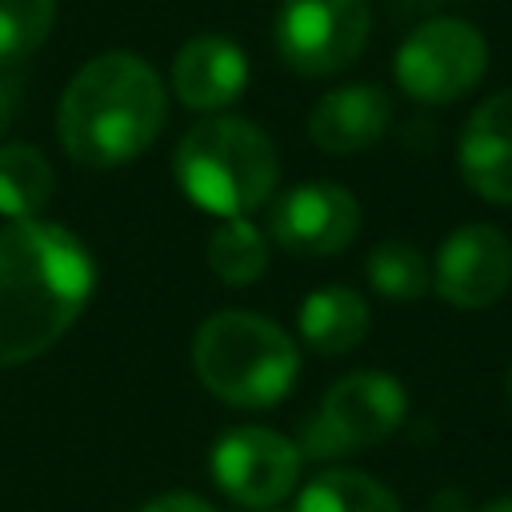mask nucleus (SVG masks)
<instances>
[{"instance_id": "1", "label": "nucleus", "mask_w": 512, "mask_h": 512, "mask_svg": "<svg viewBox=\"0 0 512 512\" xmlns=\"http://www.w3.org/2000/svg\"><path fill=\"white\" fill-rule=\"evenodd\" d=\"M96 288L92 252L52 220L0 228V368L44 356L88 308Z\"/></svg>"}, {"instance_id": "2", "label": "nucleus", "mask_w": 512, "mask_h": 512, "mask_svg": "<svg viewBox=\"0 0 512 512\" xmlns=\"http://www.w3.org/2000/svg\"><path fill=\"white\" fill-rule=\"evenodd\" d=\"M168 88L136 52L92 56L64 88L56 132L64 152L84 168L136 160L164 128Z\"/></svg>"}, {"instance_id": "3", "label": "nucleus", "mask_w": 512, "mask_h": 512, "mask_svg": "<svg viewBox=\"0 0 512 512\" xmlns=\"http://www.w3.org/2000/svg\"><path fill=\"white\" fill-rule=\"evenodd\" d=\"M172 176L196 208L228 220L268 204L280 180V160L268 132L252 120L208 116L180 136Z\"/></svg>"}, {"instance_id": "4", "label": "nucleus", "mask_w": 512, "mask_h": 512, "mask_svg": "<svg viewBox=\"0 0 512 512\" xmlns=\"http://www.w3.org/2000/svg\"><path fill=\"white\" fill-rule=\"evenodd\" d=\"M192 368L216 400L232 408H272L296 384L300 348L276 320L228 308L196 328Z\"/></svg>"}, {"instance_id": "5", "label": "nucleus", "mask_w": 512, "mask_h": 512, "mask_svg": "<svg viewBox=\"0 0 512 512\" xmlns=\"http://www.w3.org/2000/svg\"><path fill=\"white\" fill-rule=\"evenodd\" d=\"M408 416V392L396 376L376 372V368H360L340 376L320 408L312 412V420L300 424V456L304 460H336V456H352L364 452L380 440H388Z\"/></svg>"}, {"instance_id": "6", "label": "nucleus", "mask_w": 512, "mask_h": 512, "mask_svg": "<svg viewBox=\"0 0 512 512\" xmlns=\"http://www.w3.org/2000/svg\"><path fill=\"white\" fill-rule=\"evenodd\" d=\"M396 84L420 104H452L468 96L488 72V40L460 16H432L416 24L396 56Z\"/></svg>"}, {"instance_id": "7", "label": "nucleus", "mask_w": 512, "mask_h": 512, "mask_svg": "<svg viewBox=\"0 0 512 512\" xmlns=\"http://www.w3.org/2000/svg\"><path fill=\"white\" fill-rule=\"evenodd\" d=\"M368 32V0H284L272 24L280 60L300 76L344 72L360 60Z\"/></svg>"}, {"instance_id": "8", "label": "nucleus", "mask_w": 512, "mask_h": 512, "mask_svg": "<svg viewBox=\"0 0 512 512\" xmlns=\"http://www.w3.org/2000/svg\"><path fill=\"white\" fill-rule=\"evenodd\" d=\"M300 464H304V456H300L296 440H288L284 432L260 428V424L224 432L208 456L216 488L232 504L252 508V512L276 508L280 500H288L300 480Z\"/></svg>"}, {"instance_id": "9", "label": "nucleus", "mask_w": 512, "mask_h": 512, "mask_svg": "<svg viewBox=\"0 0 512 512\" xmlns=\"http://www.w3.org/2000/svg\"><path fill=\"white\" fill-rule=\"evenodd\" d=\"M360 232V204L344 184L308 180L280 192L268 208V236L292 256H336Z\"/></svg>"}, {"instance_id": "10", "label": "nucleus", "mask_w": 512, "mask_h": 512, "mask_svg": "<svg viewBox=\"0 0 512 512\" xmlns=\"http://www.w3.org/2000/svg\"><path fill=\"white\" fill-rule=\"evenodd\" d=\"M512 284V240L496 224H460L436 252L432 288L464 312L496 304Z\"/></svg>"}, {"instance_id": "11", "label": "nucleus", "mask_w": 512, "mask_h": 512, "mask_svg": "<svg viewBox=\"0 0 512 512\" xmlns=\"http://www.w3.org/2000/svg\"><path fill=\"white\" fill-rule=\"evenodd\" d=\"M456 164L480 200L512 204V88L472 108L460 128Z\"/></svg>"}, {"instance_id": "12", "label": "nucleus", "mask_w": 512, "mask_h": 512, "mask_svg": "<svg viewBox=\"0 0 512 512\" xmlns=\"http://www.w3.org/2000/svg\"><path fill=\"white\" fill-rule=\"evenodd\" d=\"M172 92L184 108L192 112H220L236 104L248 88V56L240 52L236 40L204 32L192 36L176 56H172Z\"/></svg>"}, {"instance_id": "13", "label": "nucleus", "mask_w": 512, "mask_h": 512, "mask_svg": "<svg viewBox=\"0 0 512 512\" xmlns=\"http://www.w3.org/2000/svg\"><path fill=\"white\" fill-rule=\"evenodd\" d=\"M392 124V96L380 84H340L324 92L308 116V136L328 156H352L372 144Z\"/></svg>"}, {"instance_id": "14", "label": "nucleus", "mask_w": 512, "mask_h": 512, "mask_svg": "<svg viewBox=\"0 0 512 512\" xmlns=\"http://www.w3.org/2000/svg\"><path fill=\"white\" fill-rule=\"evenodd\" d=\"M300 340L316 356H348L372 328L368 300L348 284H324L308 292L296 308Z\"/></svg>"}, {"instance_id": "15", "label": "nucleus", "mask_w": 512, "mask_h": 512, "mask_svg": "<svg viewBox=\"0 0 512 512\" xmlns=\"http://www.w3.org/2000/svg\"><path fill=\"white\" fill-rule=\"evenodd\" d=\"M56 188V172L36 144H0V216L32 220Z\"/></svg>"}, {"instance_id": "16", "label": "nucleus", "mask_w": 512, "mask_h": 512, "mask_svg": "<svg viewBox=\"0 0 512 512\" xmlns=\"http://www.w3.org/2000/svg\"><path fill=\"white\" fill-rule=\"evenodd\" d=\"M292 512H404V504L376 476L332 468L304 484Z\"/></svg>"}, {"instance_id": "17", "label": "nucleus", "mask_w": 512, "mask_h": 512, "mask_svg": "<svg viewBox=\"0 0 512 512\" xmlns=\"http://www.w3.org/2000/svg\"><path fill=\"white\" fill-rule=\"evenodd\" d=\"M208 268L228 288L256 284L268 268V236L248 216L220 220L208 236Z\"/></svg>"}, {"instance_id": "18", "label": "nucleus", "mask_w": 512, "mask_h": 512, "mask_svg": "<svg viewBox=\"0 0 512 512\" xmlns=\"http://www.w3.org/2000/svg\"><path fill=\"white\" fill-rule=\"evenodd\" d=\"M364 276L384 300H420L432 292V264L412 240H384L364 256Z\"/></svg>"}, {"instance_id": "19", "label": "nucleus", "mask_w": 512, "mask_h": 512, "mask_svg": "<svg viewBox=\"0 0 512 512\" xmlns=\"http://www.w3.org/2000/svg\"><path fill=\"white\" fill-rule=\"evenodd\" d=\"M56 24V0H0V68L28 60Z\"/></svg>"}, {"instance_id": "20", "label": "nucleus", "mask_w": 512, "mask_h": 512, "mask_svg": "<svg viewBox=\"0 0 512 512\" xmlns=\"http://www.w3.org/2000/svg\"><path fill=\"white\" fill-rule=\"evenodd\" d=\"M140 512H216L208 500L192 496V492H164L156 500H148Z\"/></svg>"}, {"instance_id": "21", "label": "nucleus", "mask_w": 512, "mask_h": 512, "mask_svg": "<svg viewBox=\"0 0 512 512\" xmlns=\"http://www.w3.org/2000/svg\"><path fill=\"white\" fill-rule=\"evenodd\" d=\"M16 100H20V84L0 72V136L8 132V124H12V116H16Z\"/></svg>"}, {"instance_id": "22", "label": "nucleus", "mask_w": 512, "mask_h": 512, "mask_svg": "<svg viewBox=\"0 0 512 512\" xmlns=\"http://www.w3.org/2000/svg\"><path fill=\"white\" fill-rule=\"evenodd\" d=\"M480 512H512V496H500V500H492V504H484Z\"/></svg>"}, {"instance_id": "23", "label": "nucleus", "mask_w": 512, "mask_h": 512, "mask_svg": "<svg viewBox=\"0 0 512 512\" xmlns=\"http://www.w3.org/2000/svg\"><path fill=\"white\" fill-rule=\"evenodd\" d=\"M504 392H508V404H512V368H508V380H504Z\"/></svg>"}, {"instance_id": "24", "label": "nucleus", "mask_w": 512, "mask_h": 512, "mask_svg": "<svg viewBox=\"0 0 512 512\" xmlns=\"http://www.w3.org/2000/svg\"><path fill=\"white\" fill-rule=\"evenodd\" d=\"M260 512H272V508H260Z\"/></svg>"}]
</instances>
